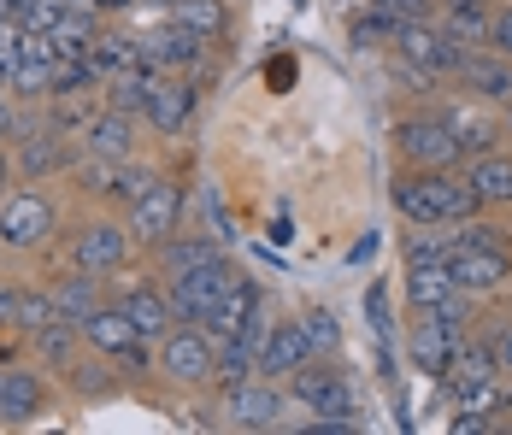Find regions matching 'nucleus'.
Here are the masks:
<instances>
[{
    "label": "nucleus",
    "instance_id": "f257e3e1",
    "mask_svg": "<svg viewBox=\"0 0 512 435\" xmlns=\"http://www.w3.org/2000/svg\"><path fill=\"white\" fill-rule=\"evenodd\" d=\"M395 212L407 218V224H465V218H477L483 212V200L477 189L465 183V177H442V171H418V177H395Z\"/></svg>",
    "mask_w": 512,
    "mask_h": 435
},
{
    "label": "nucleus",
    "instance_id": "f03ea898",
    "mask_svg": "<svg viewBox=\"0 0 512 435\" xmlns=\"http://www.w3.org/2000/svg\"><path fill=\"white\" fill-rule=\"evenodd\" d=\"M154 365H159L165 383L201 388V383H212V371H218V341L206 336L201 324H171V330L154 341Z\"/></svg>",
    "mask_w": 512,
    "mask_h": 435
},
{
    "label": "nucleus",
    "instance_id": "7ed1b4c3",
    "mask_svg": "<svg viewBox=\"0 0 512 435\" xmlns=\"http://www.w3.org/2000/svg\"><path fill=\"white\" fill-rule=\"evenodd\" d=\"M83 341H89L95 353H106L112 365H124V371H148V365H154V341L130 324L124 306H95V312L83 318Z\"/></svg>",
    "mask_w": 512,
    "mask_h": 435
},
{
    "label": "nucleus",
    "instance_id": "20e7f679",
    "mask_svg": "<svg viewBox=\"0 0 512 435\" xmlns=\"http://www.w3.org/2000/svg\"><path fill=\"white\" fill-rule=\"evenodd\" d=\"M177 224H183V189L171 177H154L148 189L130 200V218H124V230H130L136 247H165L177 236Z\"/></svg>",
    "mask_w": 512,
    "mask_h": 435
},
{
    "label": "nucleus",
    "instance_id": "39448f33",
    "mask_svg": "<svg viewBox=\"0 0 512 435\" xmlns=\"http://www.w3.org/2000/svg\"><path fill=\"white\" fill-rule=\"evenodd\" d=\"M289 400L307 406V412H318V418H354L359 412L354 383H348L336 365H318V359H307V365L289 377Z\"/></svg>",
    "mask_w": 512,
    "mask_h": 435
},
{
    "label": "nucleus",
    "instance_id": "423d86ee",
    "mask_svg": "<svg viewBox=\"0 0 512 435\" xmlns=\"http://www.w3.org/2000/svg\"><path fill=\"white\" fill-rule=\"evenodd\" d=\"M289 412V388H277V377H248V383L224 388V424L230 430H277Z\"/></svg>",
    "mask_w": 512,
    "mask_h": 435
},
{
    "label": "nucleus",
    "instance_id": "0eeeda50",
    "mask_svg": "<svg viewBox=\"0 0 512 435\" xmlns=\"http://www.w3.org/2000/svg\"><path fill=\"white\" fill-rule=\"evenodd\" d=\"M395 147L418 171H454L460 165V142H454L448 118H401L395 124Z\"/></svg>",
    "mask_w": 512,
    "mask_h": 435
},
{
    "label": "nucleus",
    "instance_id": "6e6552de",
    "mask_svg": "<svg viewBox=\"0 0 512 435\" xmlns=\"http://www.w3.org/2000/svg\"><path fill=\"white\" fill-rule=\"evenodd\" d=\"M59 224V206L42 189H18L0 200V242L6 247H42Z\"/></svg>",
    "mask_w": 512,
    "mask_h": 435
},
{
    "label": "nucleus",
    "instance_id": "1a4fd4ad",
    "mask_svg": "<svg viewBox=\"0 0 512 435\" xmlns=\"http://www.w3.org/2000/svg\"><path fill=\"white\" fill-rule=\"evenodd\" d=\"M448 277L460 283L465 294H495L512 277V259L501 247H477V242H448Z\"/></svg>",
    "mask_w": 512,
    "mask_h": 435
},
{
    "label": "nucleus",
    "instance_id": "9d476101",
    "mask_svg": "<svg viewBox=\"0 0 512 435\" xmlns=\"http://www.w3.org/2000/svg\"><path fill=\"white\" fill-rule=\"evenodd\" d=\"M12 171L18 177H30V183H42V177H59V171H71V147H65V130H53V124H30L18 142H12Z\"/></svg>",
    "mask_w": 512,
    "mask_h": 435
},
{
    "label": "nucleus",
    "instance_id": "9b49d317",
    "mask_svg": "<svg viewBox=\"0 0 512 435\" xmlns=\"http://www.w3.org/2000/svg\"><path fill=\"white\" fill-rule=\"evenodd\" d=\"M230 277H236V265H230V259H218V265H206V271H195V277H177V283H165L177 324H201L206 312L218 306V294L230 289Z\"/></svg>",
    "mask_w": 512,
    "mask_h": 435
},
{
    "label": "nucleus",
    "instance_id": "f8f14e48",
    "mask_svg": "<svg viewBox=\"0 0 512 435\" xmlns=\"http://www.w3.org/2000/svg\"><path fill=\"white\" fill-rule=\"evenodd\" d=\"M124 259H130V230L124 224H83L71 236V265L77 271L112 277V271H124Z\"/></svg>",
    "mask_w": 512,
    "mask_h": 435
},
{
    "label": "nucleus",
    "instance_id": "ddd939ff",
    "mask_svg": "<svg viewBox=\"0 0 512 435\" xmlns=\"http://www.w3.org/2000/svg\"><path fill=\"white\" fill-rule=\"evenodd\" d=\"M206 42L201 36H189L183 24H165V30H142L136 36V59L142 65H154V71H165V77H177V71H195L201 65Z\"/></svg>",
    "mask_w": 512,
    "mask_h": 435
},
{
    "label": "nucleus",
    "instance_id": "4468645a",
    "mask_svg": "<svg viewBox=\"0 0 512 435\" xmlns=\"http://www.w3.org/2000/svg\"><path fill=\"white\" fill-rule=\"evenodd\" d=\"M189 118H195V83H189L183 71H177V77H159L154 100H148V112H142V124H148L154 136H183Z\"/></svg>",
    "mask_w": 512,
    "mask_h": 435
},
{
    "label": "nucleus",
    "instance_id": "2eb2a0df",
    "mask_svg": "<svg viewBox=\"0 0 512 435\" xmlns=\"http://www.w3.org/2000/svg\"><path fill=\"white\" fill-rule=\"evenodd\" d=\"M460 83L477 100H489V106H512V59L495 48H465Z\"/></svg>",
    "mask_w": 512,
    "mask_h": 435
},
{
    "label": "nucleus",
    "instance_id": "dca6fc26",
    "mask_svg": "<svg viewBox=\"0 0 512 435\" xmlns=\"http://www.w3.org/2000/svg\"><path fill=\"white\" fill-rule=\"evenodd\" d=\"M307 359H318L312 353L307 330H301V318L295 324H277V330H265V341H259V377H295Z\"/></svg>",
    "mask_w": 512,
    "mask_h": 435
},
{
    "label": "nucleus",
    "instance_id": "f3484780",
    "mask_svg": "<svg viewBox=\"0 0 512 435\" xmlns=\"http://www.w3.org/2000/svg\"><path fill=\"white\" fill-rule=\"evenodd\" d=\"M77 136L89 147V159H130V153H136V118L101 106V112H89V124H83Z\"/></svg>",
    "mask_w": 512,
    "mask_h": 435
},
{
    "label": "nucleus",
    "instance_id": "a211bd4d",
    "mask_svg": "<svg viewBox=\"0 0 512 435\" xmlns=\"http://www.w3.org/2000/svg\"><path fill=\"white\" fill-rule=\"evenodd\" d=\"M42 406H48L42 371L6 365V383H0V424H30V418H42Z\"/></svg>",
    "mask_w": 512,
    "mask_h": 435
},
{
    "label": "nucleus",
    "instance_id": "6ab92c4d",
    "mask_svg": "<svg viewBox=\"0 0 512 435\" xmlns=\"http://www.w3.org/2000/svg\"><path fill=\"white\" fill-rule=\"evenodd\" d=\"M254 312H265V306H259L254 277H242V271H236V277H230V289L218 294V306L201 318V330H206V336H236Z\"/></svg>",
    "mask_w": 512,
    "mask_h": 435
},
{
    "label": "nucleus",
    "instance_id": "aec40b11",
    "mask_svg": "<svg viewBox=\"0 0 512 435\" xmlns=\"http://www.w3.org/2000/svg\"><path fill=\"white\" fill-rule=\"evenodd\" d=\"M218 259H224V242L218 236H171V242L159 247V277L177 283V277H195V271L218 265Z\"/></svg>",
    "mask_w": 512,
    "mask_h": 435
},
{
    "label": "nucleus",
    "instance_id": "412c9836",
    "mask_svg": "<svg viewBox=\"0 0 512 435\" xmlns=\"http://www.w3.org/2000/svg\"><path fill=\"white\" fill-rule=\"evenodd\" d=\"M501 377V341L489 347V341H460V353H454V371L442 377V383L454 388V394H471V388L495 383Z\"/></svg>",
    "mask_w": 512,
    "mask_h": 435
},
{
    "label": "nucleus",
    "instance_id": "4be33fe9",
    "mask_svg": "<svg viewBox=\"0 0 512 435\" xmlns=\"http://www.w3.org/2000/svg\"><path fill=\"white\" fill-rule=\"evenodd\" d=\"M465 183L477 189L483 206H512V153H477V159H465Z\"/></svg>",
    "mask_w": 512,
    "mask_h": 435
},
{
    "label": "nucleus",
    "instance_id": "5701e85b",
    "mask_svg": "<svg viewBox=\"0 0 512 435\" xmlns=\"http://www.w3.org/2000/svg\"><path fill=\"white\" fill-rule=\"evenodd\" d=\"M30 347H36V365L42 371H71L83 353V324H71V318H53V324H42L36 336H30Z\"/></svg>",
    "mask_w": 512,
    "mask_h": 435
},
{
    "label": "nucleus",
    "instance_id": "b1692460",
    "mask_svg": "<svg viewBox=\"0 0 512 435\" xmlns=\"http://www.w3.org/2000/svg\"><path fill=\"white\" fill-rule=\"evenodd\" d=\"M118 306L130 312V324H136V330H142L148 341H159L165 330H171V324H177V312H171V294L159 289V283H136V289L118 300Z\"/></svg>",
    "mask_w": 512,
    "mask_h": 435
},
{
    "label": "nucleus",
    "instance_id": "393cba45",
    "mask_svg": "<svg viewBox=\"0 0 512 435\" xmlns=\"http://www.w3.org/2000/svg\"><path fill=\"white\" fill-rule=\"evenodd\" d=\"M159 77H165V71H154V65H130V71L106 77V83H101V89H106V106H112V112H130V118H142V112H148V100H154V89H159Z\"/></svg>",
    "mask_w": 512,
    "mask_h": 435
},
{
    "label": "nucleus",
    "instance_id": "a878e982",
    "mask_svg": "<svg viewBox=\"0 0 512 435\" xmlns=\"http://www.w3.org/2000/svg\"><path fill=\"white\" fill-rule=\"evenodd\" d=\"M460 341L454 330H442V324H412V365L424 371V377H448L454 371V353H460Z\"/></svg>",
    "mask_w": 512,
    "mask_h": 435
},
{
    "label": "nucleus",
    "instance_id": "bb28decb",
    "mask_svg": "<svg viewBox=\"0 0 512 435\" xmlns=\"http://www.w3.org/2000/svg\"><path fill=\"white\" fill-rule=\"evenodd\" d=\"M101 283H106V277H95V271H77V265H71V271H65V277H59V283L48 289V294H53V306H59V318L83 324L95 306H106V300H101Z\"/></svg>",
    "mask_w": 512,
    "mask_h": 435
},
{
    "label": "nucleus",
    "instance_id": "cd10ccee",
    "mask_svg": "<svg viewBox=\"0 0 512 435\" xmlns=\"http://www.w3.org/2000/svg\"><path fill=\"white\" fill-rule=\"evenodd\" d=\"M436 12H442L436 24H442L454 42H465V48H489V18H495V12H489L483 0H436Z\"/></svg>",
    "mask_w": 512,
    "mask_h": 435
},
{
    "label": "nucleus",
    "instance_id": "c85d7f7f",
    "mask_svg": "<svg viewBox=\"0 0 512 435\" xmlns=\"http://www.w3.org/2000/svg\"><path fill=\"white\" fill-rule=\"evenodd\" d=\"M442 118H448V130H454V142H460V159L495 153V147H501V136H507V124H495V118H477V112H465V106L442 112Z\"/></svg>",
    "mask_w": 512,
    "mask_h": 435
},
{
    "label": "nucleus",
    "instance_id": "c756f323",
    "mask_svg": "<svg viewBox=\"0 0 512 435\" xmlns=\"http://www.w3.org/2000/svg\"><path fill=\"white\" fill-rule=\"evenodd\" d=\"M171 24H183L201 42H218L230 30V6L224 0H171Z\"/></svg>",
    "mask_w": 512,
    "mask_h": 435
},
{
    "label": "nucleus",
    "instance_id": "7c9ffc66",
    "mask_svg": "<svg viewBox=\"0 0 512 435\" xmlns=\"http://www.w3.org/2000/svg\"><path fill=\"white\" fill-rule=\"evenodd\" d=\"M48 36H53V48H59V53H95V36H101V12H95V6H71V12L53 24Z\"/></svg>",
    "mask_w": 512,
    "mask_h": 435
},
{
    "label": "nucleus",
    "instance_id": "2f4dec72",
    "mask_svg": "<svg viewBox=\"0 0 512 435\" xmlns=\"http://www.w3.org/2000/svg\"><path fill=\"white\" fill-rule=\"evenodd\" d=\"M460 283L448 277V265H407V300L412 306H442V300H460Z\"/></svg>",
    "mask_w": 512,
    "mask_h": 435
},
{
    "label": "nucleus",
    "instance_id": "473e14b6",
    "mask_svg": "<svg viewBox=\"0 0 512 435\" xmlns=\"http://www.w3.org/2000/svg\"><path fill=\"white\" fill-rule=\"evenodd\" d=\"M65 383L77 400H106V394H118V371H112V359H77L71 371H65Z\"/></svg>",
    "mask_w": 512,
    "mask_h": 435
},
{
    "label": "nucleus",
    "instance_id": "72a5a7b5",
    "mask_svg": "<svg viewBox=\"0 0 512 435\" xmlns=\"http://www.w3.org/2000/svg\"><path fill=\"white\" fill-rule=\"evenodd\" d=\"M18 100H48L53 89V59H42V53H24V65L12 71V83H6Z\"/></svg>",
    "mask_w": 512,
    "mask_h": 435
},
{
    "label": "nucleus",
    "instance_id": "f704fd0d",
    "mask_svg": "<svg viewBox=\"0 0 512 435\" xmlns=\"http://www.w3.org/2000/svg\"><path fill=\"white\" fill-rule=\"evenodd\" d=\"M59 318V306H53L48 289H18V312H12V330H24V336H36L42 324Z\"/></svg>",
    "mask_w": 512,
    "mask_h": 435
},
{
    "label": "nucleus",
    "instance_id": "c9c22d12",
    "mask_svg": "<svg viewBox=\"0 0 512 435\" xmlns=\"http://www.w3.org/2000/svg\"><path fill=\"white\" fill-rule=\"evenodd\" d=\"M95 65H101V77H118V71H130V65H142L136 59V36H95Z\"/></svg>",
    "mask_w": 512,
    "mask_h": 435
},
{
    "label": "nucleus",
    "instance_id": "e433bc0d",
    "mask_svg": "<svg viewBox=\"0 0 512 435\" xmlns=\"http://www.w3.org/2000/svg\"><path fill=\"white\" fill-rule=\"evenodd\" d=\"M395 30H401V18H395L389 6H371L365 18H354V48H377V42H395Z\"/></svg>",
    "mask_w": 512,
    "mask_h": 435
},
{
    "label": "nucleus",
    "instance_id": "4c0bfd02",
    "mask_svg": "<svg viewBox=\"0 0 512 435\" xmlns=\"http://www.w3.org/2000/svg\"><path fill=\"white\" fill-rule=\"evenodd\" d=\"M448 236H436V224H412L407 230V265H442Z\"/></svg>",
    "mask_w": 512,
    "mask_h": 435
},
{
    "label": "nucleus",
    "instance_id": "58836bf2",
    "mask_svg": "<svg viewBox=\"0 0 512 435\" xmlns=\"http://www.w3.org/2000/svg\"><path fill=\"white\" fill-rule=\"evenodd\" d=\"M154 177H159V171H148V165H130V159H112V189H106V200H124V206H130V200H136V194L148 189Z\"/></svg>",
    "mask_w": 512,
    "mask_h": 435
},
{
    "label": "nucleus",
    "instance_id": "ea45409f",
    "mask_svg": "<svg viewBox=\"0 0 512 435\" xmlns=\"http://www.w3.org/2000/svg\"><path fill=\"white\" fill-rule=\"evenodd\" d=\"M301 330H307L312 353H336V341H342V330H336V312H307V318H301Z\"/></svg>",
    "mask_w": 512,
    "mask_h": 435
},
{
    "label": "nucleus",
    "instance_id": "a19ab883",
    "mask_svg": "<svg viewBox=\"0 0 512 435\" xmlns=\"http://www.w3.org/2000/svg\"><path fill=\"white\" fill-rule=\"evenodd\" d=\"M18 65H24V24L12 18V24H0V71H6V83H12Z\"/></svg>",
    "mask_w": 512,
    "mask_h": 435
},
{
    "label": "nucleus",
    "instance_id": "79ce46f5",
    "mask_svg": "<svg viewBox=\"0 0 512 435\" xmlns=\"http://www.w3.org/2000/svg\"><path fill=\"white\" fill-rule=\"evenodd\" d=\"M395 77H401V89H418V95H424V89H436V71H430V65H418V59H401V53H395Z\"/></svg>",
    "mask_w": 512,
    "mask_h": 435
},
{
    "label": "nucleus",
    "instance_id": "37998d69",
    "mask_svg": "<svg viewBox=\"0 0 512 435\" xmlns=\"http://www.w3.org/2000/svg\"><path fill=\"white\" fill-rule=\"evenodd\" d=\"M24 130H30V118H24V112H18L12 100L0 95V147H6V142H18Z\"/></svg>",
    "mask_w": 512,
    "mask_h": 435
},
{
    "label": "nucleus",
    "instance_id": "c03bdc74",
    "mask_svg": "<svg viewBox=\"0 0 512 435\" xmlns=\"http://www.w3.org/2000/svg\"><path fill=\"white\" fill-rule=\"evenodd\" d=\"M365 312H371L377 336L389 341V289H383V283H371V294H365Z\"/></svg>",
    "mask_w": 512,
    "mask_h": 435
},
{
    "label": "nucleus",
    "instance_id": "a18cd8bd",
    "mask_svg": "<svg viewBox=\"0 0 512 435\" xmlns=\"http://www.w3.org/2000/svg\"><path fill=\"white\" fill-rule=\"evenodd\" d=\"M489 48L512 59V6H501V12L489 18Z\"/></svg>",
    "mask_w": 512,
    "mask_h": 435
},
{
    "label": "nucleus",
    "instance_id": "49530a36",
    "mask_svg": "<svg viewBox=\"0 0 512 435\" xmlns=\"http://www.w3.org/2000/svg\"><path fill=\"white\" fill-rule=\"evenodd\" d=\"M371 6H389L395 18H430V6H436V0H371Z\"/></svg>",
    "mask_w": 512,
    "mask_h": 435
},
{
    "label": "nucleus",
    "instance_id": "de8ad7c7",
    "mask_svg": "<svg viewBox=\"0 0 512 435\" xmlns=\"http://www.w3.org/2000/svg\"><path fill=\"white\" fill-rule=\"evenodd\" d=\"M12 312H18V289L0 283V330H12Z\"/></svg>",
    "mask_w": 512,
    "mask_h": 435
},
{
    "label": "nucleus",
    "instance_id": "09e8293b",
    "mask_svg": "<svg viewBox=\"0 0 512 435\" xmlns=\"http://www.w3.org/2000/svg\"><path fill=\"white\" fill-rule=\"evenodd\" d=\"M12 177H18V171H12V153H6V147H0V200H6V194H12Z\"/></svg>",
    "mask_w": 512,
    "mask_h": 435
},
{
    "label": "nucleus",
    "instance_id": "8fccbe9b",
    "mask_svg": "<svg viewBox=\"0 0 512 435\" xmlns=\"http://www.w3.org/2000/svg\"><path fill=\"white\" fill-rule=\"evenodd\" d=\"M371 253H377V236H359V242H354V253H348V259H354V265H365Z\"/></svg>",
    "mask_w": 512,
    "mask_h": 435
},
{
    "label": "nucleus",
    "instance_id": "3c124183",
    "mask_svg": "<svg viewBox=\"0 0 512 435\" xmlns=\"http://www.w3.org/2000/svg\"><path fill=\"white\" fill-rule=\"evenodd\" d=\"M83 6H95V12H124V6H136V0H83Z\"/></svg>",
    "mask_w": 512,
    "mask_h": 435
},
{
    "label": "nucleus",
    "instance_id": "603ef678",
    "mask_svg": "<svg viewBox=\"0 0 512 435\" xmlns=\"http://www.w3.org/2000/svg\"><path fill=\"white\" fill-rule=\"evenodd\" d=\"M501 371H512V324H507V336H501Z\"/></svg>",
    "mask_w": 512,
    "mask_h": 435
},
{
    "label": "nucleus",
    "instance_id": "864d4df0",
    "mask_svg": "<svg viewBox=\"0 0 512 435\" xmlns=\"http://www.w3.org/2000/svg\"><path fill=\"white\" fill-rule=\"evenodd\" d=\"M12 18H18V12H12V0H0V24H12Z\"/></svg>",
    "mask_w": 512,
    "mask_h": 435
},
{
    "label": "nucleus",
    "instance_id": "5fc2aeb1",
    "mask_svg": "<svg viewBox=\"0 0 512 435\" xmlns=\"http://www.w3.org/2000/svg\"><path fill=\"white\" fill-rule=\"evenodd\" d=\"M507 136H512V106H507Z\"/></svg>",
    "mask_w": 512,
    "mask_h": 435
},
{
    "label": "nucleus",
    "instance_id": "6e6d98bb",
    "mask_svg": "<svg viewBox=\"0 0 512 435\" xmlns=\"http://www.w3.org/2000/svg\"><path fill=\"white\" fill-rule=\"evenodd\" d=\"M0 95H6V71H0Z\"/></svg>",
    "mask_w": 512,
    "mask_h": 435
},
{
    "label": "nucleus",
    "instance_id": "4d7b16f0",
    "mask_svg": "<svg viewBox=\"0 0 512 435\" xmlns=\"http://www.w3.org/2000/svg\"><path fill=\"white\" fill-rule=\"evenodd\" d=\"M0 383H6V365H0Z\"/></svg>",
    "mask_w": 512,
    "mask_h": 435
},
{
    "label": "nucleus",
    "instance_id": "13d9d810",
    "mask_svg": "<svg viewBox=\"0 0 512 435\" xmlns=\"http://www.w3.org/2000/svg\"><path fill=\"white\" fill-rule=\"evenodd\" d=\"M154 6H171V0H154Z\"/></svg>",
    "mask_w": 512,
    "mask_h": 435
},
{
    "label": "nucleus",
    "instance_id": "bf43d9fd",
    "mask_svg": "<svg viewBox=\"0 0 512 435\" xmlns=\"http://www.w3.org/2000/svg\"><path fill=\"white\" fill-rule=\"evenodd\" d=\"M71 6H83V0H71Z\"/></svg>",
    "mask_w": 512,
    "mask_h": 435
}]
</instances>
